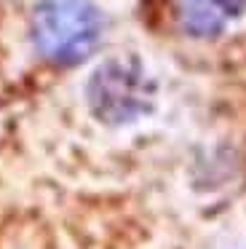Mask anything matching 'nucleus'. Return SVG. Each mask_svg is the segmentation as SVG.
<instances>
[{
	"instance_id": "nucleus-1",
	"label": "nucleus",
	"mask_w": 246,
	"mask_h": 249,
	"mask_svg": "<svg viewBox=\"0 0 246 249\" xmlns=\"http://www.w3.org/2000/svg\"><path fill=\"white\" fill-rule=\"evenodd\" d=\"M32 38L46 59L78 65L102 38V14L88 0H40L32 14Z\"/></svg>"
},
{
	"instance_id": "nucleus-2",
	"label": "nucleus",
	"mask_w": 246,
	"mask_h": 249,
	"mask_svg": "<svg viewBox=\"0 0 246 249\" xmlns=\"http://www.w3.org/2000/svg\"><path fill=\"white\" fill-rule=\"evenodd\" d=\"M155 99V83L134 56H118L91 75L88 105L91 113L105 124H131L150 113Z\"/></svg>"
},
{
	"instance_id": "nucleus-3",
	"label": "nucleus",
	"mask_w": 246,
	"mask_h": 249,
	"mask_svg": "<svg viewBox=\"0 0 246 249\" xmlns=\"http://www.w3.org/2000/svg\"><path fill=\"white\" fill-rule=\"evenodd\" d=\"M238 11V0H179V17L190 35L211 38L230 24Z\"/></svg>"
}]
</instances>
